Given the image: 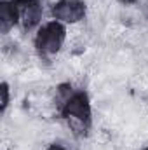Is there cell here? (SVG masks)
Returning a JSON list of instances; mask_svg holds the SVG:
<instances>
[{
  "mask_svg": "<svg viewBox=\"0 0 148 150\" xmlns=\"http://www.w3.org/2000/svg\"><path fill=\"white\" fill-rule=\"evenodd\" d=\"M66 37H68L66 26L56 19H51V21L40 25V28L35 33L33 44L42 58H51L61 51V47L66 42Z\"/></svg>",
  "mask_w": 148,
  "mask_h": 150,
  "instance_id": "1",
  "label": "cell"
},
{
  "mask_svg": "<svg viewBox=\"0 0 148 150\" xmlns=\"http://www.w3.org/2000/svg\"><path fill=\"white\" fill-rule=\"evenodd\" d=\"M51 14L52 19L63 23L65 26H73L84 21L87 14V5L84 4V0H58L52 4Z\"/></svg>",
  "mask_w": 148,
  "mask_h": 150,
  "instance_id": "2",
  "label": "cell"
},
{
  "mask_svg": "<svg viewBox=\"0 0 148 150\" xmlns=\"http://www.w3.org/2000/svg\"><path fill=\"white\" fill-rule=\"evenodd\" d=\"M18 11V26L23 32L40 28L44 18V5L40 0H12Z\"/></svg>",
  "mask_w": 148,
  "mask_h": 150,
  "instance_id": "3",
  "label": "cell"
},
{
  "mask_svg": "<svg viewBox=\"0 0 148 150\" xmlns=\"http://www.w3.org/2000/svg\"><path fill=\"white\" fill-rule=\"evenodd\" d=\"M63 117H77V119H84V120H89L91 122V103H89V98L85 93L82 91H77L73 96L68 100V103L63 107Z\"/></svg>",
  "mask_w": 148,
  "mask_h": 150,
  "instance_id": "4",
  "label": "cell"
},
{
  "mask_svg": "<svg viewBox=\"0 0 148 150\" xmlns=\"http://www.w3.org/2000/svg\"><path fill=\"white\" fill-rule=\"evenodd\" d=\"M0 96H2V103H0V105H2V113H5L9 103H11V89H9V84H7V82L2 84V87H0Z\"/></svg>",
  "mask_w": 148,
  "mask_h": 150,
  "instance_id": "5",
  "label": "cell"
},
{
  "mask_svg": "<svg viewBox=\"0 0 148 150\" xmlns=\"http://www.w3.org/2000/svg\"><path fill=\"white\" fill-rule=\"evenodd\" d=\"M45 150H66V149H65L63 145H58V143H52V145H49V147H47Z\"/></svg>",
  "mask_w": 148,
  "mask_h": 150,
  "instance_id": "6",
  "label": "cell"
},
{
  "mask_svg": "<svg viewBox=\"0 0 148 150\" xmlns=\"http://www.w3.org/2000/svg\"><path fill=\"white\" fill-rule=\"evenodd\" d=\"M118 2H120L122 5H134L138 0H118Z\"/></svg>",
  "mask_w": 148,
  "mask_h": 150,
  "instance_id": "7",
  "label": "cell"
},
{
  "mask_svg": "<svg viewBox=\"0 0 148 150\" xmlns=\"http://www.w3.org/2000/svg\"><path fill=\"white\" fill-rule=\"evenodd\" d=\"M143 150H148V145H147V147H145V149H143Z\"/></svg>",
  "mask_w": 148,
  "mask_h": 150,
  "instance_id": "8",
  "label": "cell"
}]
</instances>
